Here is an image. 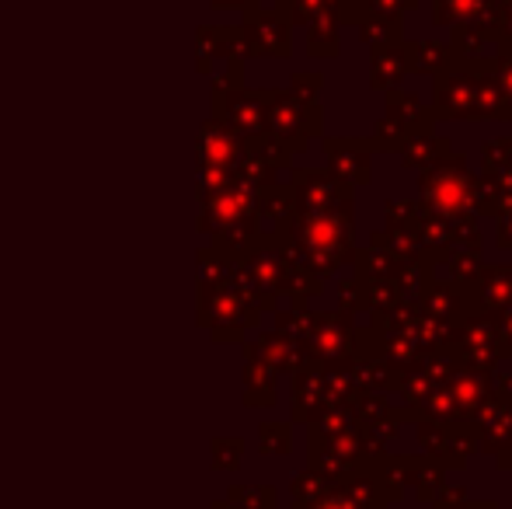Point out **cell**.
Wrapping results in <instances>:
<instances>
[{"instance_id":"cell-1","label":"cell","mask_w":512,"mask_h":509,"mask_svg":"<svg viewBox=\"0 0 512 509\" xmlns=\"http://www.w3.org/2000/svg\"><path fill=\"white\" fill-rule=\"evenodd\" d=\"M356 203L331 210H293L283 224L276 248L314 279H328L356 258Z\"/></svg>"},{"instance_id":"cell-2","label":"cell","mask_w":512,"mask_h":509,"mask_svg":"<svg viewBox=\"0 0 512 509\" xmlns=\"http://www.w3.org/2000/svg\"><path fill=\"white\" fill-rule=\"evenodd\" d=\"M471 182V161H467V154L453 150V154H446L432 168L418 171V203H422V210L436 213V217H464V213H474Z\"/></svg>"},{"instance_id":"cell-3","label":"cell","mask_w":512,"mask_h":509,"mask_svg":"<svg viewBox=\"0 0 512 509\" xmlns=\"http://www.w3.org/2000/svg\"><path fill=\"white\" fill-rule=\"evenodd\" d=\"M425 129H436L429 102H425L418 91L394 88V91H384V116L373 126L370 143L380 154H398L408 143V136L425 133Z\"/></svg>"},{"instance_id":"cell-4","label":"cell","mask_w":512,"mask_h":509,"mask_svg":"<svg viewBox=\"0 0 512 509\" xmlns=\"http://www.w3.org/2000/svg\"><path fill=\"white\" fill-rule=\"evenodd\" d=\"M446 353L453 356L457 370L474 374H492L499 356V314H464L453 325Z\"/></svg>"},{"instance_id":"cell-5","label":"cell","mask_w":512,"mask_h":509,"mask_svg":"<svg viewBox=\"0 0 512 509\" xmlns=\"http://www.w3.org/2000/svg\"><path fill=\"white\" fill-rule=\"evenodd\" d=\"M265 102L272 105V140L279 143V150H307L310 136H321V102H307L293 91H272Z\"/></svg>"},{"instance_id":"cell-6","label":"cell","mask_w":512,"mask_h":509,"mask_svg":"<svg viewBox=\"0 0 512 509\" xmlns=\"http://www.w3.org/2000/svg\"><path fill=\"white\" fill-rule=\"evenodd\" d=\"M478 81H481V70H474L471 63L453 56L450 67L432 77V102H429L432 119H436V123L467 119V112H471V105H474V95H478Z\"/></svg>"},{"instance_id":"cell-7","label":"cell","mask_w":512,"mask_h":509,"mask_svg":"<svg viewBox=\"0 0 512 509\" xmlns=\"http://www.w3.org/2000/svg\"><path fill=\"white\" fill-rule=\"evenodd\" d=\"M446 46H450V53L457 56V60L471 63L474 70L488 74V70L506 56V39H502V32H499V14H495V18L467 21V25H453Z\"/></svg>"},{"instance_id":"cell-8","label":"cell","mask_w":512,"mask_h":509,"mask_svg":"<svg viewBox=\"0 0 512 509\" xmlns=\"http://www.w3.org/2000/svg\"><path fill=\"white\" fill-rule=\"evenodd\" d=\"M373 143L370 136H324V157L328 171L349 189L370 185L373 178Z\"/></svg>"},{"instance_id":"cell-9","label":"cell","mask_w":512,"mask_h":509,"mask_svg":"<svg viewBox=\"0 0 512 509\" xmlns=\"http://www.w3.org/2000/svg\"><path fill=\"white\" fill-rule=\"evenodd\" d=\"M512 304V262H485L464 283V314H502Z\"/></svg>"},{"instance_id":"cell-10","label":"cell","mask_w":512,"mask_h":509,"mask_svg":"<svg viewBox=\"0 0 512 509\" xmlns=\"http://www.w3.org/2000/svg\"><path fill=\"white\" fill-rule=\"evenodd\" d=\"M310 356L321 363H338L352 360V342H356V325H352V314L345 311H328L314 314V325L307 332Z\"/></svg>"},{"instance_id":"cell-11","label":"cell","mask_w":512,"mask_h":509,"mask_svg":"<svg viewBox=\"0 0 512 509\" xmlns=\"http://www.w3.org/2000/svg\"><path fill=\"white\" fill-rule=\"evenodd\" d=\"M293 210H331V206L356 203V189L338 182L331 171H297L293 175Z\"/></svg>"},{"instance_id":"cell-12","label":"cell","mask_w":512,"mask_h":509,"mask_svg":"<svg viewBox=\"0 0 512 509\" xmlns=\"http://www.w3.org/2000/svg\"><path fill=\"white\" fill-rule=\"evenodd\" d=\"M418 227H422V203H418V199H387L384 227H380V231L387 234V245L401 258H418V262H422Z\"/></svg>"},{"instance_id":"cell-13","label":"cell","mask_w":512,"mask_h":509,"mask_svg":"<svg viewBox=\"0 0 512 509\" xmlns=\"http://www.w3.org/2000/svg\"><path fill=\"white\" fill-rule=\"evenodd\" d=\"M471 203L474 213L481 220H499L502 213L512 210V164L495 175H478L474 171V182H471Z\"/></svg>"},{"instance_id":"cell-14","label":"cell","mask_w":512,"mask_h":509,"mask_svg":"<svg viewBox=\"0 0 512 509\" xmlns=\"http://www.w3.org/2000/svg\"><path fill=\"white\" fill-rule=\"evenodd\" d=\"M408 77H411V67H408L405 39L370 46V88L373 91H394V88H401V81H408Z\"/></svg>"},{"instance_id":"cell-15","label":"cell","mask_w":512,"mask_h":509,"mask_svg":"<svg viewBox=\"0 0 512 509\" xmlns=\"http://www.w3.org/2000/svg\"><path fill=\"white\" fill-rule=\"evenodd\" d=\"M418 311L425 318L446 321V325H457L464 318V283H453V279H436L432 276L429 283L422 286L418 293Z\"/></svg>"},{"instance_id":"cell-16","label":"cell","mask_w":512,"mask_h":509,"mask_svg":"<svg viewBox=\"0 0 512 509\" xmlns=\"http://www.w3.org/2000/svg\"><path fill=\"white\" fill-rule=\"evenodd\" d=\"M290 21L279 11L272 14H251L248 42L255 53H272V56H290Z\"/></svg>"},{"instance_id":"cell-17","label":"cell","mask_w":512,"mask_h":509,"mask_svg":"<svg viewBox=\"0 0 512 509\" xmlns=\"http://www.w3.org/2000/svg\"><path fill=\"white\" fill-rule=\"evenodd\" d=\"M446 154H453V143H450V136H439L436 129H425V133L408 136V143L398 150L401 168L405 171H425L436 161H443Z\"/></svg>"},{"instance_id":"cell-18","label":"cell","mask_w":512,"mask_h":509,"mask_svg":"<svg viewBox=\"0 0 512 509\" xmlns=\"http://www.w3.org/2000/svg\"><path fill=\"white\" fill-rule=\"evenodd\" d=\"M432 25H467L478 18H495L499 14V0H432Z\"/></svg>"},{"instance_id":"cell-19","label":"cell","mask_w":512,"mask_h":509,"mask_svg":"<svg viewBox=\"0 0 512 509\" xmlns=\"http://www.w3.org/2000/svg\"><path fill=\"white\" fill-rule=\"evenodd\" d=\"M405 46H408V67H411V74H418V77L443 74L453 60L450 46H446L443 39H436V35H429V39H405Z\"/></svg>"},{"instance_id":"cell-20","label":"cell","mask_w":512,"mask_h":509,"mask_svg":"<svg viewBox=\"0 0 512 509\" xmlns=\"http://www.w3.org/2000/svg\"><path fill=\"white\" fill-rule=\"evenodd\" d=\"M338 25H342V21H338L335 11H324V14H317V18L307 21V49H310V56H321V60L338 56V49H342Z\"/></svg>"},{"instance_id":"cell-21","label":"cell","mask_w":512,"mask_h":509,"mask_svg":"<svg viewBox=\"0 0 512 509\" xmlns=\"http://www.w3.org/2000/svg\"><path fill=\"white\" fill-rule=\"evenodd\" d=\"M485 119H509V105L492 74H481L478 95H474V105L467 112V123H485Z\"/></svg>"},{"instance_id":"cell-22","label":"cell","mask_w":512,"mask_h":509,"mask_svg":"<svg viewBox=\"0 0 512 509\" xmlns=\"http://www.w3.org/2000/svg\"><path fill=\"white\" fill-rule=\"evenodd\" d=\"M422 0H356V11H352V25L359 21H401L405 11H415Z\"/></svg>"},{"instance_id":"cell-23","label":"cell","mask_w":512,"mask_h":509,"mask_svg":"<svg viewBox=\"0 0 512 509\" xmlns=\"http://www.w3.org/2000/svg\"><path fill=\"white\" fill-rule=\"evenodd\" d=\"M488 381H492V374H474V370H457L453 374V401H460V405L471 412V408H478L481 401H485L488 394Z\"/></svg>"},{"instance_id":"cell-24","label":"cell","mask_w":512,"mask_h":509,"mask_svg":"<svg viewBox=\"0 0 512 509\" xmlns=\"http://www.w3.org/2000/svg\"><path fill=\"white\" fill-rule=\"evenodd\" d=\"M338 311L345 314H370L373 311V290L366 279L359 276H345L342 283H338Z\"/></svg>"},{"instance_id":"cell-25","label":"cell","mask_w":512,"mask_h":509,"mask_svg":"<svg viewBox=\"0 0 512 509\" xmlns=\"http://www.w3.org/2000/svg\"><path fill=\"white\" fill-rule=\"evenodd\" d=\"M485 238H481V217L478 213H464V217L450 220V248L453 252H481Z\"/></svg>"},{"instance_id":"cell-26","label":"cell","mask_w":512,"mask_h":509,"mask_svg":"<svg viewBox=\"0 0 512 509\" xmlns=\"http://www.w3.org/2000/svg\"><path fill=\"white\" fill-rule=\"evenodd\" d=\"M509 164H512V136H488L481 143L478 175H495V171L509 168Z\"/></svg>"},{"instance_id":"cell-27","label":"cell","mask_w":512,"mask_h":509,"mask_svg":"<svg viewBox=\"0 0 512 509\" xmlns=\"http://www.w3.org/2000/svg\"><path fill=\"white\" fill-rule=\"evenodd\" d=\"M481 265H485V252H453L446 258V269H450L446 279H453V283H471L481 272Z\"/></svg>"},{"instance_id":"cell-28","label":"cell","mask_w":512,"mask_h":509,"mask_svg":"<svg viewBox=\"0 0 512 509\" xmlns=\"http://www.w3.org/2000/svg\"><path fill=\"white\" fill-rule=\"evenodd\" d=\"M359 39L366 42V46H380V42H398V39H405L401 35V21H377V18H370V21H359Z\"/></svg>"},{"instance_id":"cell-29","label":"cell","mask_w":512,"mask_h":509,"mask_svg":"<svg viewBox=\"0 0 512 509\" xmlns=\"http://www.w3.org/2000/svg\"><path fill=\"white\" fill-rule=\"evenodd\" d=\"M321 84H324V77L321 74H314V70H304V74H293V95H300V98H307V102H321Z\"/></svg>"},{"instance_id":"cell-30","label":"cell","mask_w":512,"mask_h":509,"mask_svg":"<svg viewBox=\"0 0 512 509\" xmlns=\"http://www.w3.org/2000/svg\"><path fill=\"white\" fill-rule=\"evenodd\" d=\"M488 74L499 81V88H502V98H506V105H509V119H512V56H502L499 63H495Z\"/></svg>"},{"instance_id":"cell-31","label":"cell","mask_w":512,"mask_h":509,"mask_svg":"<svg viewBox=\"0 0 512 509\" xmlns=\"http://www.w3.org/2000/svg\"><path fill=\"white\" fill-rule=\"evenodd\" d=\"M499 356L512 360V304L499 314Z\"/></svg>"},{"instance_id":"cell-32","label":"cell","mask_w":512,"mask_h":509,"mask_svg":"<svg viewBox=\"0 0 512 509\" xmlns=\"http://www.w3.org/2000/svg\"><path fill=\"white\" fill-rule=\"evenodd\" d=\"M495 245L512 252V210L502 213V217L495 220Z\"/></svg>"},{"instance_id":"cell-33","label":"cell","mask_w":512,"mask_h":509,"mask_svg":"<svg viewBox=\"0 0 512 509\" xmlns=\"http://www.w3.org/2000/svg\"><path fill=\"white\" fill-rule=\"evenodd\" d=\"M499 4H509L512 7V0H499Z\"/></svg>"},{"instance_id":"cell-34","label":"cell","mask_w":512,"mask_h":509,"mask_svg":"<svg viewBox=\"0 0 512 509\" xmlns=\"http://www.w3.org/2000/svg\"><path fill=\"white\" fill-rule=\"evenodd\" d=\"M506 56H512V49H509V53H506Z\"/></svg>"},{"instance_id":"cell-35","label":"cell","mask_w":512,"mask_h":509,"mask_svg":"<svg viewBox=\"0 0 512 509\" xmlns=\"http://www.w3.org/2000/svg\"><path fill=\"white\" fill-rule=\"evenodd\" d=\"M509 123H512V119H509Z\"/></svg>"}]
</instances>
